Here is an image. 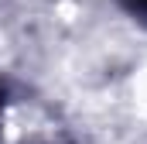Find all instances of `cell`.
<instances>
[{"label": "cell", "mask_w": 147, "mask_h": 144, "mask_svg": "<svg viewBox=\"0 0 147 144\" xmlns=\"http://www.w3.org/2000/svg\"><path fill=\"white\" fill-rule=\"evenodd\" d=\"M120 3H123V10H127L130 17L147 21V0H120Z\"/></svg>", "instance_id": "cell-1"}]
</instances>
